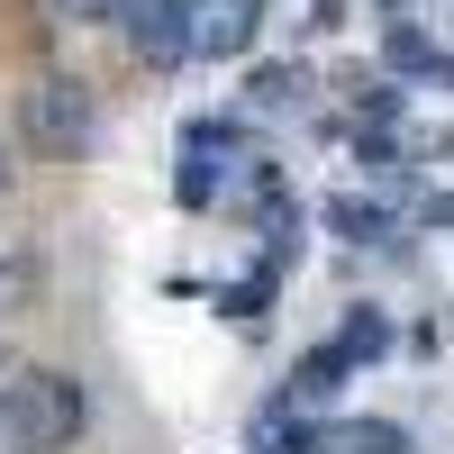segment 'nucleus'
<instances>
[{"instance_id":"39448f33","label":"nucleus","mask_w":454,"mask_h":454,"mask_svg":"<svg viewBox=\"0 0 454 454\" xmlns=\"http://www.w3.org/2000/svg\"><path fill=\"white\" fill-rule=\"evenodd\" d=\"M346 364H355V355H346V346H318V355H309V364H300V400H327V391H336V382H346Z\"/></svg>"},{"instance_id":"1a4fd4ad","label":"nucleus","mask_w":454,"mask_h":454,"mask_svg":"<svg viewBox=\"0 0 454 454\" xmlns=\"http://www.w3.org/2000/svg\"><path fill=\"white\" fill-rule=\"evenodd\" d=\"M0 364H10V355H0Z\"/></svg>"},{"instance_id":"6e6552de","label":"nucleus","mask_w":454,"mask_h":454,"mask_svg":"<svg viewBox=\"0 0 454 454\" xmlns=\"http://www.w3.org/2000/svg\"><path fill=\"white\" fill-rule=\"evenodd\" d=\"M0 182H10V164H0Z\"/></svg>"},{"instance_id":"7ed1b4c3","label":"nucleus","mask_w":454,"mask_h":454,"mask_svg":"<svg viewBox=\"0 0 454 454\" xmlns=\"http://www.w3.org/2000/svg\"><path fill=\"white\" fill-rule=\"evenodd\" d=\"M119 27L145 64H182L192 55V10L182 0H119Z\"/></svg>"},{"instance_id":"423d86ee","label":"nucleus","mask_w":454,"mask_h":454,"mask_svg":"<svg viewBox=\"0 0 454 454\" xmlns=\"http://www.w3.org/2000/svg\"><path fill=\"white\" fill-rule=\"evenodd\" d=\"M382 346H391L382 318H355V327H346V355H355V364H364V355H382Z\"/></svg>"},{"instance_id":"f03ea898","label":"nucleus","mask_w":454,"mask_h":454,"mask_svg":"<svg viewBox=\"0 0 454 454\" xmlns=\"http://www.w3.org/2000/svg\"><path fill=\"white\" fill-rule=\"evenodd\" d=\"M19 145L36 164H82L100 145V100L73 73H27L19 82Z\"/></svg>"},{"instance_id":"f257e3e1","label":"nucleus","mask_w":454,"mask_h":454,"mask_svg":"<svg viewBox=\"0 0 454 454\" xmlns=\"http://www.w3.org/2000/svg\"><path fill=\"white\" fill-rule=\"evenodd\" d=\"M82 427H91V400H82V382L55 372V364H27L19 382L0 391V436H10L19 454H73Z\"/></svg>"},{"instance_id":"0eeeda50","label":"nucleus","mask_w":454,"mask_h":454,"mask_svg":"<svg viewBox=\"0 0 454 454\" xmlns=\"http://www.w3.org/2000/svg\"><path fill=\"white\" fill-rule=\"evenodd\" d=\"M327 218H336V227H355V237H372V227H382V218H372L364 200H327Z\"/></svg>"},{"instance_id":"20e7f679","label":"nucleus","mask_w":454,"mask_h":454,"mask_svg":"<svg viewBox=\"0 0 454 454\" xmlns=\"http://www.w3.org/2000/svg\"><path fill=\"white\" fill-rule=\"evenodd\" d=\"M192 10V55H246L263 27V0H182Z\"/></svg>"}]
</instances>
